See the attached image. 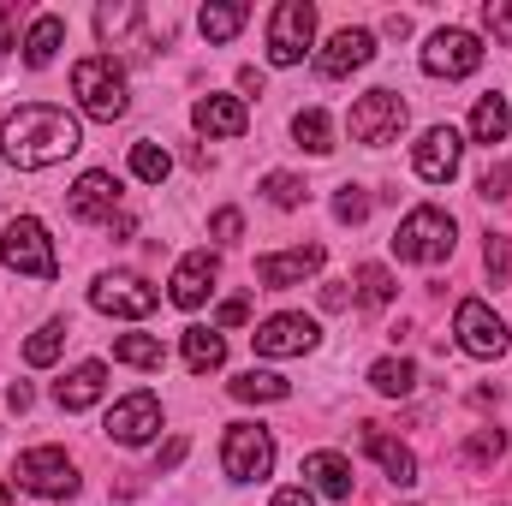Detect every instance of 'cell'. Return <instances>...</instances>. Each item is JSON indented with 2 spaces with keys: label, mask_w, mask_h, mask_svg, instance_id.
<instances>
[{
  "label": "cell",
  "mask_w": 512,
  "mask_h": 506,
  "mask_svg": "<svg viewBox=\"0 0 512 506\" xmlns=\"http://www.w3.org/2000/svg\"><path fill=\"white\" fill-rule=\"evenodd\" d=\"M78 143H84L78 114L48 108V102H24V108L6 114V126H0V155H6V167H18V173H42V167L66 161V155H78Z\"/></svg>",
  "instance_id": "1"
},
{
  "label": "cell",
  "mask_w": 512,
  "mask_h": 506,
  "mask_svg": "<svg viewBox=\"0 0 512 506\" xmlns=\"http://www.w3.org/2000/svg\"><path fill=\"white\" fill-rule=\"evenodd\" d=\"M72 96H78V108L90 114V120H126L131 96H126V66L114 60V54H90V60H78L72 66Z\"/></svg>",
  "instance_id": "2"
},
{
  "label": "cell",
  "mask_w": 512,
  "mask_h": 506,
  "mask_svg": "<svg viewBox=\"0 0 512 506\" xmlns=\"http://www.w3.org/2000/svg\"><path fill=\"white\" fill-rule=\"evenodd\" d=\"M453 239H459L453 215L435 209V203H417V209L399 221V233H393V256H399V262H423V268H435V262L453 256Z\"/></svg>",
  "instance_id": "3"
},
{
  "label": "cell",
  "mask_w": 512,
  "mask_h": 506,
  "mask_svg": "<svg viewBox=\"0 0 512 506\" xmlns=\"http://www.w3.org/2000/svg\"><path fill=\"white\" fill-rule=\"evenodd\" d=\"M0 268H12V274H30V280H54V274H60L54 239H48V227H42L36 215H18V221H6V233H0Z\"/></svg>",
  "instance_id": "4"
},
{
  "label": "cell",
  "mask_w": 512,
  "mask_h": 506,
  "mask_svg": "<svg viewBox=\"0 0 512 506\" xmlns=\"http://www.w3.org/2000/svg\"><path fill=\"white\" fill-rule=\"evenodd\" d=\"M316 42V6L310 0H280L268 12V66H298Z\"/></svg>",
  "instance_id": "5"
},
{
  "label": "cell",
  "mask_w": 512,
  "mask_h": 506,
  "mask_svg": "<svg viewBox=\"0 0 512 506\" xmlns=\"http://www.w3.org/2000/svg\"><path fill=\"white\" fill-rule=\"evenodd\" d=\"M221 471L233 483H262L274 471V429L262 423H233L227 441H221Z\"/></svg>",
  "instance_id": "6"
},
{
  "label": "cell",
  "mask_w": 512,
  "mask_h": 506,
  "mask_svg": "<svg viewBox=\"0 0 512 506\" xmlns=\"http://www.w3.org/2000/svg\"><path fill=\"white\" fill-rule=\"evenodd\" d=\"M90 304L102 310V316H120V322H143V316H155V304H161V292L143 280V274H96V286H90Z\"/></svg>",
  "instance_id": "7"
},
{
  "label": "cell",
  "mask_w": 512,
  "mask_h": 506,
  "mask_svg": "<svg viewBox=\"0 0 512 506\" xmlns=\"http://www.w3.org/2000/svg\"><path fill=\"white\" fill-rule=\"evenodd\" d=\"M453 334H459V346H465L471 358H483V364H495V358H507L512 352L507 322H501L483 298H465V304L453 310Z\"/></svg>",
  "instance_id": "8"
},
{
  "label": "cell",
  "mask_w": 512,
  "mask_h": 506,
  "mask_svg": "<svg viewBox=\"0 0 512 506\" xmlns=\"http://www.w3.org/2000/svg\"><path fill=\"white\" fill-rule=\"evenodd\" d=\"M316 340H322V328L304 310H280V316L256 322V334H251L256 358H304V352H316Z\"/></svg>",
  "instance_id": "9"
},
{
  "label": "cell",
  "mask_w": 512,
  "mask_h": 506,
  "mask_svg": "<svg viewBox=\"0 0 512 506\" xmlns=\"http://www.w3.org/2000/svg\"><path fill=\"white\" fill-rule=\"evenodd\" d=\"M346 126H352V137H358V143L382 149V143H393V137L405 131V96H393V90H364V96L352 102Z\"/></svg>",
  "instance_id": "10"
},
{
  "label": "cell",
  "mask_w": 512,
  "mask_h": 506,
  "mask_svg": "<svg viewBox=\"0 0 512 506\" xmlns=\"http://www.w3.org/2000/svg\"><path fill=\"white\" fill-rule=\"evenodd\" d=\"M477 66H483V36H477V30L447 24V30H435L429 48H423V72H429V78H471Z\"/></svg>",
  "instance_id": "11"
},
{
  "label": "cell",
  "mask_w": 512,
  "mask_h": 506,
  "mask_svg": "<svg viewBox=\"0 0 512 506\" xmlns=\"http://www.w3.org/2000/svg\"><path fill=\"white\" fill-rule=\"evenodd\" d=\"M12 477H18V489H30V495H42V501L78 495V471H72V459H66L60 447H30Z\"/></svg>",
  "instance_id": "12"
},
{
  "label": "cell",
  "mask_w": 512,
  "mask_h": 506,
  "mask_svg": "<svg viewBox=\"0 0 512 506\" xmlns=\"http://www.w3.org/2000/svg\"><path fill=\"white\" fill-rule=\"evenodd\" d=\"M108 435L120 441V447H149L155 435H161V399L149 393V387H137L126 399H114V411H108Z\"/></svg>",
  "instance_id": "13"
},
{
  "label": "cell",
  "mask_w": 512,
  "mask_h": 506,
  "mask_svg": "<svg viewBox=\"0 0 512 506\" xmlns=\"http://www.w3.org/2000/svg\"><path fill=\"white\" fill-rule=\"evenodd\" d=\"M459 161H465V137L453 126H429L417 137V149H411V167H417V179H429V185H447V179L459 173Z\"/></svg>",
  "instance_id": "14"
},
{
  "label": "cell",
  "mask_w": 512,
  "mask_h": 506,
  "mask_svg": "<svg viewBox=\"0 0 512 506\" xmlns=\"http://www.w3.org/2000/svg\"><path fill=\"white\" fill-rule=\"evenodd\" d=\"M215 274H221L215 251L179 256V268H173V280H167V298H173L179 310H203V304H209V292H215Z\"/></svg>",
  "instance_id": "15"
},
{
  "label": "cell",
  "mask_w": 512,
  "mask_h": 506,
  "mask_svg": "<svg viewBox=\"0 0 512 506\" xmlns=\"http://www.w3.org/2000/svg\"><path fill=\"white\" fill-rule=\"evenodd\" d=\"M328 262V251L322 245H292V251H268L256 256V280L268 286V292H280V286H304L316 268Z\"/></svg>",
  "instance_id": "16"
},
{
  "label": "cell",
  "mask_w": 512,
  "mask_h": 506,
  "mask_svg": "<svg viewBox=\"0 0 512 506\" xmlns=\"http://www.w3.org/2000/svg\"><path fill=\"white\" fill-rule=\"evenodd\" d=\"M370 60H376V36L370 30H334L328 48H316V72L322 78H352Z\"/></svg>",
  "instance_id": "17"
},
{
  "label": "cell",
  "mask_w": 512,
  "mask_h": 506,
  "mask_svg": "<svg viewBox=\"0 0 512 506\" xmlns=\"http://www.w3.org/2000/svg\"><path fill=\"white\" fill-rule=\"evenodd\" d=\"M66 209H72L78 221H114V209H120V179H114L108 167H90V173H78V185H72Z\"/></svg>",
  "instance_id": "18"
},
{
  "label": "cell",
  "mask_w": 512,
  "mask_h": 506,
  "mask_svg": "<svg viewBox=\"0 0 512 506\" xmlns=\"http://www.w3.org/2000/svg\"><path fill=\"white\" fill-rule=\"evenodd\" d=\"M191 126L203 131V137H245L251 108H245V96H203L191 108Z\"/></svg>",
  "instance_id": "19"
},
{
  "label": "cell",
  "mask_w": 512,
  "mask_h": 506,
  "mask_svg": "<svg viewBox=\"0 0 512 506\" xmlns=\"http://www.w3.org/2000/svg\"><path fill=\"white\" fill-rule=\"evenodd\" d=\"M304 489L328 501H352V459L346 453H304Z\"/></svg>",
  "instance_id": "20"
},
{
  "label": "cell",
  "mask_w": 512,
  "mask_h": 506,
  "mask_svg": "<svg viewBox=\"0 0 512 506\" xmlns=\"http://www.w3.org/2000/svg\"><path fill=\"white\" fill-rule=\"evenodd\" d=\"M102 393H108V364H96V358L66 370V381H54V405L60 411H90Z\"/></svg>",
  "instance_id": "21"
},
{
  "label": "cell",
  "mask_w": 512,
  "mask_h": 506,
  "mask_svg": "<svg viewBox=\"0 0 512 506\" xmlns=\"http://www.w3.org/2000/svg\"><path fill=\"white\" fill-rule=\"evenodd\" d=\"M364 453L387 471V483H399V489L417 483V453H411L405 441H393V435H382V429H364Z\"/></svg>",
  "instance_id": "22"
},
{
  "label": "cell",
  "mask_w": 512,
  "mask_h": 506,
  "mask_svg": "<svg viewBox=\"0 0 512 506\" xmlns=\"http://www.w3.org/2000/svg\"><path fill=\"white\" fill-rule=\"evenodd\" d=\"M179 352H185V370H191V376H209V370L227 364V340H221L215 328H185V334H179Z\"/></svg>",
  "instance_id": "23"
},
{
  "label": "cell",
  "mask_w": 512,
  "mask_h": 506,
  "mask_svg": "<svg viewBox=\"0 0 512 506\" xmlns=\"http://www.w3.org/2000/svg\"><path fill=\"white\" fill-rule=\"evenodd\" d=\"M60 42H66V18L60 12H42L36 24H30V36H24V66H54V54H60Z\"/></svg>",
  "instance_id": "24"
},
{
  "label": "cell",
  "mask_w": 512,
  "mask_h": 506,
  "mask_svg": "<svg viewBox=\"0 0 512 506\" xmlns=\"http://www.w3.org/2000/svg\"><path fill=\"white\" fill-rule=\"evenodd\" d=\"M227 387H233V399H245V405H280V399H292V381L274 376V370H245V376H233Z\"/></svg>",
  "instance_id": "25"
},
{
  "label": "cell",
  "mask_w": 512,
  "mask_h": 506,
  "mask_svg": "<svg viewBox=\"0 0 512 506\" xmlns=\"http://www.w3.org/2000/svg\"><path fill=\"white\" fill-rule=\"evenodd\" d=\"M507 131H512V108H507V96H483L477 108H471V137L477 143H507Z\"/></svg>",
  "instance_id": "26"
},
{
  "label": "cell",
  "mask_w": 512,
  "mask_h": 506,
  "mask_svg": "<svg viewBox=\"0 0 512 506\" xmlns=\"http://www.w3.org/2000/svg\"><path fill=\"white\" fill-rule=\"evenodd\" d=\"M245 18H251V6H239V0H209L197 24H203L209 42H233V36L245 30Z\"/></svg>",
  "instance_id": "27"
},
{
  "label": "cell",
  "mask_w": 512,
  "mask_h": 506,
  "mask_svg": "<svg viewBox=\"0 0 512 506\" xmlns=\"http://www.w3.org/2000/svg\"><path fill=\"white\" fill-rule=\"evenodd\" d=\"M370 387H376L382 399H405V393L417 387V364H411V358H376V364H370Z\"/></svg>",
  "instance_id": "28"
},
{
  "label": "cell",
  "mask_w": 512,
  "mask_h": 506,
  "mask_svg": "<svg viewBox=\"0 0 512 506\" xmlns=\"http://www.w3.org/2000/svg\"><path fill=\"white\" fill-rule=\"evenodd\" d=\"M292 137H298L310 155H328V149H334V120H328V108H298V114H292Z\"/></svg>",
  "instance_id": "29"
},
{
  "label": "cell",
  "mask_w": 512,
  "mask_h": 506,
  "mask_svg": "<svg viewBox=\"0 0 512 506\" xmlns=\"http://www.w3.org/2000/svg\"><path fill=\"white\" fill-rule=\"evenodd\" d=\"M114 358L131 364V370H161V364H167V346H161L155 334H120V340H114Z\"/></svg>",
  "instance_id": "30"
},
{
  "label": "cell",
  "mask_w": 512,
  "mask_h": 506,
  "mask_svg": "<svg viewBox=\"0 0 512 506\" xmlns=\"http://www.w3.org/2000/svg\"><path fill=\"white\" fill-rule=\"evenodd\" d=\"M60 346H66V322H42V328L24 340V364H30V370H48V364L60 358Z\"/></svg>",
  "instance_id": "31"
},
{
  "label": "cell",
  "mask_w": 512,
  "mask_h": 506,
  "mask_svg": "<svg viewBox=\"0 0 512 506\" xmlns=\"http://www.w3.org/2000/svg\"><path fill=\"white\" fill-rule=\"evenodd\" d=\"M131 173H137L143 185H161V179L173 173V155H167L161 143H131Z\"/></svg>",
  "instance_id": "32"
},
{
  "label": "cell",
  "mask_w": 512,
  "mask_h": 506,
  "mask_svg": "<svg viewBox=\"0 0 512 506\" xmlns=\"http://www.w3.org/2000/svg\"><path fill=\"white\" fill-rule=\"evenodd\" d=\"M334 221H346V227L370 221V191H364V185H340V191H334Z\"/></svg>",
  "instance_id": "33"
},
{
  "label": "cell",
  "mask_w": 512,
  "mask_h": 506,
  "mask_svg": "<svg viewBox=\"0 0 512 506\" xmlns=\"http://www.w3.org/2000/svg\"><path fill=\"white\" fill-rule=\"evenodd\" d=\"M358 292H364L370 310H382L387 298H393V274H387L382 262H364V268H358Z\"/></svg>",
  "instance_id": "34"
},
{
  "label": "cell",
  "mask_w": 512,
  "mask_h": 506,
  "mask_svg": "<svg viewBox=\"0 0 512 506\" xmlns=\"http://www.w3.org/2000/svg\"><path fill=\"white\" fill-rule=\"evenodd\" d=\"M262 197H268L274 209H298V203H304V179H292V173H268V179H262Z\"/></svg>",
  "instance_id": "35"
},
{
  "label": "cell",
  "mask_w": 512,
  "mask_h": 506,
  "mask_svg": "<svg viewBox=\"0 0 512 506\" xmlns=\"http://www.w3.org/2000/svg\"><path fill=\"white\" fill-rule=\"evenodd\" d=\"M501 447H507V435L501 429H483V435L465 441V465H489V459H501Z\"/></svg>",
  "instance_id": "36"
},
{
  "label": "cell",
  "mask_w": 512,
  "mask_h": 506,
  "mask_svg": "<svg viewBox=\"0 0 512 506\" xmlns=\"http://www.w3.org/2000/svg\"><path fill=\"white\" fill-rule=\"evenodd\" d=\"M483 30H489L495 42H512V0H489V6H483Z\"/></svg>",
  "instance_id": "37"
},
{
  "label": "cell",
  "mask_w": 512,
  "mask_h": 506,
  "mask_svg": "<svg viewBox=\"0 0 512 506\" xmlns=\"http://www.w3.org/2000/svg\"><path fill=\"white\" fill-rule=\"evenodd\" d=\"M131 18H137V6H102V12H96V30H102V36H120Z\"/></svg>",
  "instance_id": "38"
},
{
  "label": "cell",
  "mask_w": 512,
  "mask_h": 506,
  "mask_svg": "<svg viewBox=\"0 0 512 506\" xmlns=\"http://www.w3.org/2000/svg\"><path fill=\"white\" fill-rule=\"evenodd\" d=\"M209 233H215V239H239V233H245V215H239V209H221V215L209 221Z\"/></svg>",
  "instance_id": "39"
},
{
  "label": "cell",
  "mask_w": 512,
  "mask_h": 506,
  "mask_svg": "<svg viewBox=\"0 0 512 506\" xmlns=\"http://www.w3.org/2000/svg\"><path fill=\"white\" fill-rule=\"evenodd\" d=\"M483 262H489V274H495V280H507V239H495V233H489V251H483Z\"/></svg>",
  "instance_id": "40"
},
{
  "label": "cell",
  "mask_w": 512,
  "mask_h": 506,
  "mask_svg": "<svg viewBox=\"0 0 512 506\" xmlns=\"http://www.w3.org/2000/svg\"><path fill=\"white\" fill-rule=\"evenodd\" d=\"M507 185H512V167H489L483 173V197H507Z\"/></svg>",
  "instance_id": "41"
},
{
  "label": "cell",
  "mask_w": 512,
  "mask_h": 506,
  "mask_svg": "<svg viewBox=\"0 0 512 506\" xmlns=\"http://www.w3.org/2000/svg\"><path fill=\"white\" fill-rule=\"evenodd\" d=\"M239 322H251V304L245 298H227L221 304V328H239Z\"/></svg>",
  "instance_id": "42"
},
{
  "label": "cell",
  "mask_w": 512,
  "mask_h": 506,
  "mask_svg": "<svg viewBox=\"0 0 512 506\" xmlns=\"http://www.w3.org/2000/svg\"><path fill=\"white\" fill-rule=\"evenodd\" d=\"M179 459H185V435H173V441H167V447L155 453V465H161V471H173Z\"/></svg>",
  "instance_id": "43"
},
{
  "label": "cell",
  "mask_w": 512,
  "mask_h": 506,
  "mask_svg": "<svg viewBox=\"0 0 512 506\" xmlns=\"http://www.w3.org/2000/svg\"><path fill=\"white\" fill-rule=\"evenodd\" d=\"M268 506H316V495H310V489L298 483V489H280V495H274Z\"/></svg>",
  "instance_id": "44"
},
{
  "label": "cell",
  "mask_w": 512,
  "mask_h": 506,
  "mask_svg": "<svg viewBox=\"0 0 512 506\" xmlns=\"http://www.w3.org/2000/svg\"><path fill=\"white\" fill-rule=\"evenodd\" d=\"M6 405H12V411H30V381H12V387H6Z\"/></svg>",
  "instance_id": "45"
},
{
  "label": "cell",
  "mask_w": 512,
  "mask_h": 506,
  "mask_svg": "<svg viewBox=\"0 0 512 506\" xmlns=\"http://www.w3.org/2000/svg\"><path fill=\"white\" fill-rule=\"evenodd\" d=\"M0 506H12V489H6V477H0Z\"/></svg>",
  "instance_id": "46"
}]
</instances>
